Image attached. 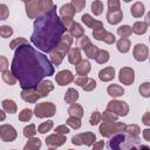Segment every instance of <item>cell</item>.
I'll return each mask as SVG.
<instances>
[{"instance_id": "27", "label": "cell", "mask_w": 150, "mask_h": 150, "mask_svg": "<svg viewBox=\"0 0 150 150\" xmlns=\"http://www.w3.org/2000/svg\"><path fill=\"white\" fill-rule=\"evenodd\" d=\"M130 47H131V42L128 38H121L118 41H116V48L122 54H127L130 50Z\"/></svg>"}, {"instance_id": "5", "label": "cell", "mask_w": 150, "mask_h": 150, "mask_svg": "<svg viewBox=\"0 0 150 150\" xmlns=\"http://www.w3.org/2000/svg\"><path fill=\"white\" fill-rule=\"evenodd\" d=\"M54 7L52 0H30L25 4L26 14L29 19H36L38 16L47 13Z\"/></svg>"}, {"instance_id": "18", "label": "cell", "mask_w": 150, "mask_h": 150, "mask_svg": "<svg viewBox=\"0 0 150 150\" xmlns=\"http://www.w3.org/2000/svg\"><path fill=\"white\" fill-rule=\"evenodd\" d=\"M74 75L70 70L68 69H64V70H61L59 71L56 75H55V81H56V84L59 86H67L69 83H71L74 81Z\"/></svg>"}, {"instance_id": "57", "label": "cell", "mask_w": 150, "mask_h": 150, "mask_svg": "<svg viewBox=\"0 0 150 150\" xmlns=\"http://www.w3.org/2000/svg\"><path fill=\"white\" fill-rule=\"evenodd\" d=\"M103 146H104V142H103V141H97V142H95V143L93 144V149H94V150L103 149Z\"/></svg>"}, {"instance_id": "36", "label": "cell", "mask_w": 150, "mask_h": 150, "mask_svg": "<svg viewBox=\"0 0 150 150\" xmlns=\"http://www.w3.org/2000/svg\"><path fill=\"white\" fill-rule=\"evenodd\" d=\"M103 9H104V6H103V2L101 0H94L91 2V5H90V11L96 16L101 15L103 13Z\"/></svg>"}, {"instance_id": "11", "label": "cell", "mask_w": 150, "mask_h": 150, "mask_svg": "<svg viewBox=\"0 0 150 150\" xmlns=\"http://www.w3.org/2000/svg\"><path fill=\"white\" fill-rule=\"evenodd\" d=\"M18 137V132L12 124L0 125V138L2 142H13Z\"/></svg>"}, {"instance_id": "3", "label": "cell", "mask_w": 150, "mask_h": 150, "mask_svg": "<svg viewBox=\"0 0 150 150\" xmlns=\"http://www.w3.org/2000/svg\"><path fill=\"white\" fill-rule=\"evenodd\" d=\"M110 149L120 150V149H139V138L138 136H132L128 132H117L110 137L108 143Z\"/></svg>"}, {"instance_id": "24", "label": "cell", "mask_w": 150, "mask_h": 150, "mask_svg": "<svg viewBox=\"0 0 150 150\" xmlns=\"http://www.w3.org/2000/svg\"><path fill=\"white\" fill-rule=\"evenodd\" d=\"M68 32L73 38H77V39L84 35V28L76 21H73L68 26Z\"/></svg>"}, {"instance_id": "39", "label": "cell", "mask_w": 150, "mask_h": 150, "mask_svg": "<svg viewBox=\"0 0 150 150\" xmlns=\"http://www.w3.org/2000/svg\"><path fill=\"white\" fill-rule=\"evenodd\" d=\"M132 28L128 25H122L117 28V34L121 36V38H129L131 34H132Z\"/></svg>"}, {"instance_id": "32", "label": "cell", "mask_w": 150, "mask_h": 150, "mask_svg": "<svg viewBox=\"0 0 150 150\" xmlns=\"http://www.w3.org/2000/svg\"><path fill=\"white\" fill-rule=\"evenodd\" d=\"M41 145H42V143H41V139L40 138L32 137V138H28V141L25 144L23 149L25 150H38V149L41 148Z\"/></svg>"}, {"instance_id": "60", "label": "cell", "mask_w": 150, "mask_h": 150, "mask_svg": "<svg viewBox=\"0 0 150 150\" xmlns=\"http://www.w3.org/2000/svg\"><path fill=\"white\" fill-rule=\"evenodd\" d=\"M21 1H22V2H25V4H27V2H29L30 0H21Z\"/></svg>"}, {"instance_id": "21", "label": "cell", "mask_w": 150, "mask_h": 150, "mask_svg": "<svg viewBox=\"0 0 150 150\" xmlns=\"http://www.w3.org/2000/svg\"><path fill=\"white\" fill-rule=\"evenodd\" d=\"M123 19V12L122 9L117 11H108L107 12V21L109 25H118Z\"/></svg>"}, {"instance_id": "19", "label": "cell", "mask_w": 150, "mask_h": 150, "mask_svg": "<svg viewBox=\"0 0 150 150\" xmlns=\"http://www.w3.org/2000/svg\"><path fill=\"white\" fill-rule=\"evenodd\" d=\"M81 20H82V22H83L88 28H91L93 30L103 28V22L100 21V20L94 19L90 14H83V15L81 16Z\"/></svg>"}, {"instance_id": "54", "label": "cell", "mask_w": 150, "mask_h": 150, "mask_svg": "<svg viewBox=\"0 0 150 150\" xmlns=\"http://www.w3.org/2000/svg\"><path fill=\"white\" fill-rule=\"evenodd\" d=\"M7 67H8L7 57H6L5 55H1V56H0V69H1V71L6 70V69H7Z\"/></svg>"}, {"instance_id": "41", "label": "cell", "mask_w": 150, "mask_h": 150, "mask_svg": "<svg viewBox=\"0 0 150 150\" xmlns=\"http://www.w3.org/2000/svg\"><path fill=\"white\" fill-rule=\"evenodd\" d=\"M102 116V122H115L118 120V115L112 112V111H109V110H105L101 114Z\"/></svg>"}, {"instance_id": "44", "label": "cell", "mask_w": 150, "mask_h": 150, "mask_svg": "<svg viewBox=\"0 0 150 150\" xmlns=\"http://www.w3.org/2000/svg\"><path fill=\"white\" fill-rule=\"evenodd\" d=\"M13 33H14V30H13V28H12L11 26L2 25V26L0 27V36H1L2 39H8V38H11V36L13 35Z\"/></svg>"}, {"instance_id": "52", "label": "cell", "mask_w": 150, "mask_h": 150, "mask_svg": "<svg viewBox=\"0 0 150 150\" xmlns=\"http://www.w3.org/2000/svg\"><path fill=\"white\" fill-rule=\"evenodd\" d=\"M107 5H108L109 11H117V9H121V2H120V0H108Z\"/></svg>"}, {"instance_id": "30", "label": "cell", "mask_w": 150, "mask_h": 150, "mask_svg": "<svg viewBox=\"0 0 150 150\" xmlns=\"http://www.w3.org/2000/svg\"><path fill=\"white\" fill-rule=\"evenodd\" d=\"M79 91L75 89V88H69L66 94H64V102L68 103V104H73V103H76V101L79 100Z\"/></svg>"}, {"instance_id": "62", "label": "cell", "mask_w": 150, "mask_h": 150, "mask_svg": "<svg viewBox=\"0 0 150 150\" xmlns=\"http://www.w3.org/2000/svg\"><path fill=\"white\" fill-rule=\"evenodd\" d=\"M149 42H150V36H149Z\"/></svg>"}, {"instance_id": "29", "label": "cell", "mask_w": 150, "mask_h": 150, "mask_svg": "<svg viewBox=\"0 0 150 150\" xmlns=\"http://www.w3.org/2000/svg\"><path fill=\"white\" fill-rule=\"evenodd\" d=\"M130 13H131V15H132L134 18H141V16H143L144 13H145L144 4L141 2V1L135 2V4L131 6V8H130Z\"/></svg>"}, {"instance_id": "33", "label": "cell", "mask_w": 150, "mask_h": 150, "mask_svg": "<svg viewBox=\"0 0 150 150\" xmlns=\"http://www.w3.org/2000/svg\"><path fill=\"white\" fill-rule=\"evenodd\" d=\"M1 77H2L4 82L7 83L8 86H14V84L16 83V81H18V79L14 76V74L12 73V70L9 71L8 69L1 71Z\"/></svg>"}, {"instance_id": "1", "label": "cell", "mask_w": 150, "mask_h": 150, "mask_svg": "<svg viewBox=\"0 0 150 150\" xmlns=\"http://www.w3.org/2000/svg\"><path fill=\"white\" fill-rule=\"evenodd\" d=\"M11 70L22 89L35 88L45 77L54 75V64L29 43L21 45L14 52Z\"/></svg>"}, {"instance_id": "26", "label": "cell", "mask_w": 150, "mask_h": 150, "mask_svg": "<svg viewBox=\"0 0 150 150\" xmlns=\"http://www.w3.org/2000/svg\"><path fill=\"white\" fill-rule=\"evenodd\" d=\"M81 60H82V55H81L80 48H76V47L70 48V50L68 52V61H69V63L76 66Z\"/></svg>"}, {"instance_id": "61", "label": "cell", "mask_w": 150, "mask_h": 150, "mask_svg": "<svg viewBox=\"0 0 150 150\" xmlns=\"http://www.w3.org/2000/svg\"><path fill=\"white\" fill-rule=\"evenodd\" d=\"M124 2H130V1H132V0H123Z\"/></svg>"}, {"instance_id": "59", "label": "cell", "mask_w": 150, "mask_h": 150, "mask_svg": "<svg viewBox=\"0 0 150 150\" xmlns=\"http://www.w3.org/2000/svg\"><path fill=\"white\" fill-rule=\"evenodd\" d=\"M5 112H6V111H5L4 109H2V111H0V114H1V121H5V117H6V116H5Z\"/></svg>"}, {"instance_id": "16", "label": "cell", "mask_w": 150, "mask_h": 150, "mask_svg": "<svg viewBox=\"0 0 150 150\" xmlns=\"http://www.w3.org/2000/svg\"><path fill=\"white\" fill-rule=\"evenodd\" d=\"M132 55L136 61L143 62L149 57V48L144 43H137L132 49Z\"/></svg>"}, {"instance_id": "6", "label": "cell", "mask_w": 150, "mask_h": 150, "mask_svg": "<svg viewBox=\"0 0 150 150\" xmlns=\"http://www.w3.org/2000/svg\"><path fill=\"white\" fill-rule=\"evenodd\" d=\"M125 125H127L125 123L117 122V121H115V122H102L100 124L98 131L103 137L110 138L112 135H115L117 132H121V131H124Z\"/></svg>"}, {"instance_id": "4", "label": "cell", "mask_w": 150, "mask_h": 150, "mask_svg": "<svg viewBox=\"0 0 150 150\" xmlns=\"http://www.w3.org/2000/svg\"><path fill=\"white\" fill-rule=\"evenodd\" d=\"M73 45V36L70 34H63L57 46L49 53V60L54 66H60L68 52L70 50Z\"/></svg>"}, {"instance_id": "2", "label": "cell", "mask_w": 150, "mask_h": 150, "mask_svg": "<svg viewBox=\"0 0 150 150\" xmlns=\"http://www.w3.org/2000/svg\"><path fill=\"white\" fill-rule=\"evenodd\" d=\"M67 29V26L57 15L56 6L54 5L50 11L34 20L30 41L39 50L49 54L57 46Z\"/></svg>"}, {"instance_id": "28", "label": "cell", "mask_w": 150, "mask_h": 150, "mask_svg": "<svg viewBox=\"0 0 150 150\" xmlns=\"http://www.w3.org/2000/svg\"><path fill=\"white\" fill-rule=\"evenodd\" d=\"M68 115L69 116H75V117H79V118H82L83 115H84V111H83V107L79 103H73L69 105L68 110H67Z\"/></svg>"}, {"instance_id": "13", "label": "cell", "mask_w": 150, "mask_h": 150, "mask_svg": "<svg viewBox=\"0 0 150 150\" xmlns=\"http://www.w3.org/2000/svg\"><path fill=\"white\" fill-rule=\"evenodd\" d=\"M118 80L124 86H130L135 81V70L131 67H122L118 73Z\"/></svg>"}, {"instance_id": "43", "label": "cell", "mask_w": 150, "mask_h": 150, "mask_svg": "<svg viewBox=\"0 0 150 150\" xmlns=\"http://www.w3.org/2000/svg\"><path fill=\"white\" fill-rule=\"evenodd\" d=\"M138 91L142 97L149 98L150 97V82H143L142 84H139Z\"/></svg>"}, {"instance_id": "15", "label": "cell", "mask_w": 150, "mask_h": 150, "mask_svg": "<svg viewBox=\"0 0 150 150\" xmlns=\"http://www.w3.org/2000/svg\"><path fill=\"white\" fill-rule=\"evenodd\" d=\"M66 135H61V134H52L49 136L46 137V145L50 149H54V148H59L61 145H63L66 143Z\"/></svg>"}, {"instance_id": "35", "label": "cell", "mask_w": 150, "mask_h": 150, "mask_svg": "<svg viewBox=\"0 0 150 150\" xmlns=\"http://www.w3.org/2000/svg\"><path fill=\"white\" fill-rule=\"evenodd\" d=\"M109 59H110L109 52L105 50V49H100V50L97 52V54H96V56H95L94 60H95L97 63L103 64V63H107V62L109 61Z\"/></svg>"}, {"instance_id": "55", "label": "cell", "mask_w": 150, "mask_h": 150, "mask_svg": "<svg viewBox=\"0 0 150 150\" xmlns=\"http://www.w3.org/2000/svg\"><path fill=\"white\" fill-rule=\"evenodd\" d=\"M142 123L146 127H150V111H146L143 116H142Z\"/></svg>"}, {"instance_id": "48", "label": "cell", "mask_w": 150, "mask_h": 150, "mask_svg": "<svg viewBox=\"0 0 150 150\" xmlns=\"http://www.w3.org/2000/svg\"><path fill=\"white\" fill-rule=\"evenodd\" d=\"M102 121V116H101V112L100 111H94L91 115H90V120H89V123L90 125H97L100 122Z\"/></svg>"}, {"instance_id": "58", "label": "cell", "mask_w": 150, "mask_h": 150, "mask_svg": "<svg viewBox=\"0 0 150 150\" xmlns=\"http://www.w3.org/2000/svg\"><path fill=\"white\" fill-rule=\"evenodd\" d=\"M145 22H146V25L148 26H150V11L146 13V15H145Z\"/></svg>"}, {"instance_id": "37", "label": "cell", "mask_w": 150, "mask_h": 150, "mask_svg": "<svg viewBox=\"0 0 150 150\" xmlns=\"http://www.w3.org/2000/svg\"><path fill=\"white\" fill-rule=\"evenodd\" d=\"M83 50H84V54H86V56H87L88 59H95V56H96V54H97V52H98L100 49H98V47L95 46L94 43H89Z\"/></svg>"}, {"instance_id": "17", "label": "cell", "mask_w": 150, "mask_h": 150, "mask_svg": "<svg viewBox=\"0 0 150 150\" xmlns=\"http://www.w3.org/2000/svg\"><path fill=\"white\" fill-rule=\"evenodd\" d=\"M20 96L25 102H28V103H35V102H38V100H40L42 97L40 95V93L36 90V88L22 89L20 93Z\"/></svg>"}, {"instance_id": "40", "label": "cell", "mask_w": 150, "mask_h": 150, "mask_svg": "<svg viewBox=\"0 0 150 150\" xmlns=\"http://www.w3.org/2000/svg\"><path fill=\"white\" fill-rule=\"evenodd\" d=\"M33 114H34L33 110H30L28 108H25L19 112V121L20 122H28V121H30Z\"/></svg>"}, {"instance_id": "42", "label": "cell", "mask_w": 150, "mask_h": 150, "mask_svg": "<svg viewBox=\"0 0 150 150\" xmlns=\"http://www.w3.org/2000/svg\"><path fill=\"white\" fill-rule=\"evenodd\" d=\"M53 127H54V122H53L52 120H48L47 122H43V123H41V124L38 127V132H40V134H46L47 131H50V130L53 129Z\"/></svg>"}, {"instance_id": "9", "label": "cell", "mask_w": 150, "mask_h": 150, "mask_svg": "<svg viewBox=\"0 0 150 150\" xmlns=\"http://www.w3.org/2000/svg\"><path fill=\"white\" fill-rule=\"evenodd\" d=\"M107 110L112 111L117 114L118 116H127L129 114V105L125 101H120V100H111L107 104Z\"/></svg>"}, {"instance_id": "50", "label": "cell", "mask_w": 150, "mask_h": 150, "mask_svg": "<svg viewBox=\"0 0 150 150\" xmlns=\"http://www.w3.org/2000/svg\"><path fill=\"white\" fill-rule=\"evenodd\" d=\"M70 4L75 7V9L77 12H82L84 9V6H86V0H71Z\"/></svg>"}, {"instance_id": "12", "label": "cell", "mask_w": 150, "mask_h": 150, "mask_svg": "<svg viewBox=\"0 0 150 150\" xmlns=\"http://www.w3.org/2000/svg\"><path fill=\"white\" fill-rule=\"evenodd\" d=\"M93 36H94L95 40H97V41H103V42H105L107 45H112V43L116 42L115 35H114L112 33L105 30L104 27H103V28H100V29L93 30Z\"/></svg>"}, {"instance_id": "22", "label": "cell", "mask_w": 150, "mask_h": 150, "mask_svg": "<svg viewBox=\"0 0 150 150\" xmlns=\"http://www.w3.org/2000/svg\"><path fill=\"white\" fill-rule=\"evenodd\" d=\"M114 77H115V68L111 66L105 67L98 71V79L102 82H110L114 80Z\"/></svg>"}, {"instance_id": "49", "label": "cell", "mask_w": 150, "mask_h": 150, "mask_svg": "<svg viewBox=\"0 0 150 150\" xmlns=\"http://www.w3.org/2000/svg\"><path fill=\"white\" fill-rule=\"evenodd\" d=\"M89 43H91L90 42V39L87 36V35H83V36H81V38H79V41H77V46L81 48V49H84Z\"/></svg>"}, {"instance_id": "31", "label": "cell", "mask_w": 150, "mask_h": 150, "mask_svg": "<svg viewBox=\"0 0 150 150\" xmlns=\"http://www.w3.org/2000/svg\"><path fill=\"white\" fill-rule=\"evenodd\" d=\"M1 107H2V109H4L6 112H8V114H15L16 110H18L16 103H15L13 100H9V98L4 100L2 103H1Z\"/></svg>"}, {"instance_id": "23", "label": "cell", "mask_w": 150, "mask_h": 150, "mask_svg": "<svg viewBox=\"0 0 150 150\" xmlns=\"http://www.w3.org/2000/svg\"><path fill=\"white\" fill-rule=\"evenodd\" d=\"M90 69H91V64L88 60H81L75 66V70H76V74L79 76H87L89 74Z\"/></svg>"}, {"instance_id": "53", "label": "cell", "mask_w": 150, "mask_h": 150, "mask_svg": "<svg viewBox=\"0 0 150 150\" xmlns=\"http://www.w3.org/2000/svg\"><path fill=\"white\" fill-rule=\"evenodd\" d=\"M55 132L61 134V135H67V134L70 132L69 125H68V124H61V125H57V127L55 128Z\"/></svg>"}, {"instance_id": "7", "label": "cell", "mask_w": 150, "mask_h": 150, "mask_svg": "<svg viewBox=\"0 0 150 150\" xmlns=\"http://www.w3.org/2000/svg\"><path fill=\"white\" fill-rule=\"evenodd\" d=\"M34 115L38 118H48L53 117L56 112V107L53 102H41L34 107Z\"/></svg>"}, {"instance_id": "51", "label": "cell", "mask_w": 150, "mask_h": 150, "mask_svg": "<svg viewBox=\"0 0 150 150\" xmlns=\"http://www.w3.org/2000/svg\"><path fill=\"white\" fill-rule=\"evenodd\" d=\"M9 15V9L7 7V5L1 4L0 5V20H6Z\"/></svg>"}, {"instance_id": "20", "label": "cell", "mask_w": 150, "mask_h": 150, "mask_svg": "<svg viewBox=\"0 0 150 150\" xmlns=\"http://www.w3.org/2000/svg\"><path fill=\"white\" fill-rule=\"evenodd\" d=\"M35 88H36V90L40 93V95H41L42 97H45V96L49 95L50 91L54 90V84H53V82L49 81V80H43V81H41Z\"/></svg>"}, {"instance_id": "8", "label": "cell", "mask_w": 150, "mask_h": 150, "mask_svg": "<svg viewBox=\"0 0 150 150\" xmlns=\"http://www.w3.org/2000/svg\"><path fill=\"white\" fill-rule=\"evenodd\" d=\"M96 142V136L94 132L86 131L81 134H76L71 137V143L74 145H87V146H93V144Z\"/></svg>"}, {"instance_id": "56", "label": "cell", "mask_w": 150, "mask_h": 150, "mask_svg": "<svg viewBox=\"0 0 150 150\" xmlns=\"http://www.w3.org/2000/svg\"><path fill=\"white\" fill-rule=\"evenodd\" d=\"M142 135H143V138L148 142H150V127H148L146 129H144L142 131Z\"/></svg>"}, {"instance_id": "14", "label": "cell", "mask_w": 150, "mask_h": 150, "mask_svg": "<svg viewBox=\"0 0 150 150\" xmlns=\"http://www.w3.org/2000/svg\"><path fill=\"white\" fill-rule=\"evenodd\" d=\"M74 81H75V84L81 87L84 91H93L97 86L96 81L91 77H88V76H79Z\"/></svg>"}, {"instance_id": "25", "label": "cell", "mask_w": 150, "mask_h": 150, "mask_svg": "<svg viewBox=\"0 0 150 150\" xmlns=\"http://www.w3.org/2000/svg\"><path fill=\"white\" fill-rule=\"evenodd\" d=\"M107 93H108L109 96H111V97H114V98H117V97L124 95V88H123L122 86H120V84L112 83V84H109V86H108Z\"/></svg>"}, {"instance_id": "47", "label": "cell", "mask_w": 150, "mask_h": 150, "mask_svg": "<svg viewBox=\"0 0 150 150\" xmlns=\"http://www.w3.org/2000/svg\"><path fill=\"white\" fill-rule=\"evenodd\" d=\"M25 43H28L27 40H26L25 38L19 36V38H15L13 41H11V43H9V48L13 49V50H15L18 47H20L21 45H25Z\"/></svg>"}, {"instance_id": "38", "label": "cell", "mask_w": 150, "mask_h": 150, "mask_svg": "<svg viewBox=\"0 0 150 150\" xmlns=\"http://www.w3.org/2000/svg\"><path fill=\"white\" fill-rule=\"evenodd\" d=\"M66 124H68V125H69L71 129L77 130V129H80V128H81L82 122H81V118H79V117H75V116H69V117L67 118V121H66Z\"/></svg>"}, {"instance_id": "34", "label": "cell", "mask_w": 150, "mask_h": 150, "mask_svg": "<svg viewBox=\"0 0 150 150\" xmlns=\"http://www.w3.org/2000/svg\"><path fill=\"white\" fill-rule=\"evenodd\" d=\"M148 30V25L145 21H136L132 26V32L137 35H143Z\"/></svg>"}, {"instance_id": "10", "label": "cell", "mask_w": 150, "mask_h": 150, "mask_svg": "<svg viewBox=\"0 0 150 150\" xmlns=\"http://www.w3.org/2000/svg\"><path fill=\"white\" fill-rule=\"evenodd\" d=\"M77 11L75 9V7L71 5V4H64L60 7V11H59V14H60V18L62 19V21L64 22V25L68 26L74 21V15Z\"/></svg>"}, {"instance_id": "63", "label": "cell", "mask_w": 150, "mask_h": 150, "mask_svg": "<svg viewBox=\"0 0 150 150\" xmlns=\"http://www.w3.org/2000/svg\"><path fill=\"white\" fill-rule=\"evenodd\" d=\"M149 60H150V56H149Z\"/></svg>"}, {"instance_id": "46", "label": "cell", "mask_w": 150, "mask_h": 150, "mask_svg": "<svg viewBox=\"0 0 150 150\" xmlns=\"http://www.w3.org/2000/svg\"><path fill=\"white\" fill-rule=\"evenodd\" d=\"M124 131L130 134V135H132V136H138L141 134V129H139V127L137 124H128V125H125Z\"/></svg>"}, {"instance_id": "45", "label": "cell", "mask_w": 150, "mask_h": 150, "mask_svg": "<svg viewBox=\"0 0 150 150\" xmlns=\"http://www.w3.org/2000/svg\"><path fill=\"white\" fill-rule=\"evenodd\" d=\"M36 131L38 130H36L34 124H28V125H26L23 128V136L26 138H32V137H34L36 135Z\"/></svg>"}]
</instances>
